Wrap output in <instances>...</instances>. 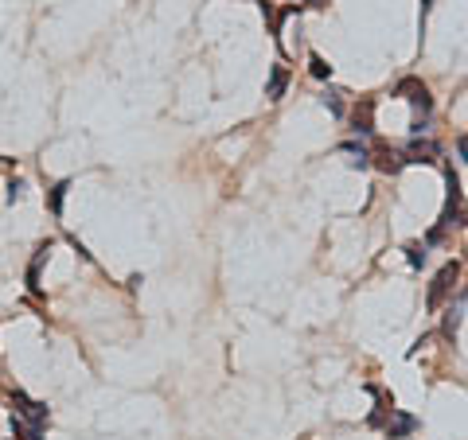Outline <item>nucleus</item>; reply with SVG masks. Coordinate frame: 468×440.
I'll use <instances>...</instances> for the list:
<instances>
[{
    "label": "nucleus",
    "instance_id": "obj_1",
    "mask_svg": "<svg viewBox=\"0 0 468 440\" xmlns=\"http://www.w3.org/2000/svg\"><path fill=\"white\" fill-rule=\"evenodd\" d=\"M456 277H460V262H449V265H445V269H441V273L433 277V285H430V297H425V304H430V308H437V304H441V300L449 297V292H453Z\"/></svg>",
    "mask_w": 468,
    "mask_h": 440
},
{
    "label": "nucleus",
    "instance_id": "obj_2",
    "mask_svg": "<svg viewBox=\"0 0 468 440\" xmlns=\"http://www.w3.org/2000/svg\"><path fill=\"white\" fill-rule=\"evenodd\" d=\"M12 405H16V417H20V421H27V425H36V428L47 425V405H43V402H32L27 393L16 390L12 393Z\"/></svg>",
    "mask_w": 468,
    "mask_h": 440
},
{
    "label": "nucleus",
    "instance_id": "obj_3",
    "mask_svg": "<svg viewBox=\"0 0 468 440\" xmlns=\"http://www.w3.org/2000/svg\"><path fill=\"white\" fill-rule=\"evenodd\" d=\"M394 94H398V97H406L410 106H418L421 113H430V109H433V97H430V90H425V86H421L418 78H402Z\"/></svg>",
    "mask_w": 468,
    "mask_h": 440
},
{
    "label": "nucleus",
    "instance_id": "obj_4",
    "mask_svg": "<svg viewBox=\"0 0 468 440\" xmlns=\"http://www.w3.org/2000/svg\"><path fill=\"white\" fill-rule=\"evenodd\" d=\"M437 156H441V148H437L433 141H421V137H414L402 160H406V164H437Z\"/></svg>",
    "mask_w": 468,
    "mask_h": 440
},
{
    "label": "nucleus",
    "instance_id": "obj_5",
    "mask_svg": "<svg viewBox=\"0 0 468 440\" xmlns=\"http://www.w3.org/2000/svg\"><path fill=\"white\" fill-rule=\"evenodd\" d=\"M390 425H386V437L390 440H402V437H410V432H418V417L414 413H402V409H390Z\"/></svg>",
    "mask_w": 468,
    "mask_h": 440
},
{
    "label": "nucleus",
    "instance_id": "obj_6",
    "mask_svg": "<svg viewBox=\"0 0 468 440\" xmlns=\"http://www.w3.org/2000/svg\"><path fill=\"white\" fill-rule=\"evenodd\" d=\"M351 125H355L359 137H371V132H375V102H359L355 113H351Z\"/></svg>",
    "mask_w": 468,
    "mask_h": 440
},
{
    "label": "nucleus",
    "instance_id": "obj_7",
    "mask_svg": "<svg viewBox=\"0 0 468 440\" xmlns=\"http://www.w3.org/2000/svg\"><path fill=\"white\" fill-rule=\"evenodd\" d=\"M285 86H289V71L285 67H274V71H269V86H265V97H269V102H281Z\"/></svg>",
    "mask_w": 468,
    "mask_h": 440
},
{
    "label": "nucleus",
    "instance_id": "obj_8",
    "mask_svg": "<svg viewBox=\"0 0 468 440\" xmlns=\"http://www.w3.org/2000/svg\"><path fill=\"white\" fill-rule=\"evenodd\" d=\"M460 316H465V292H456L453 308L445 312V335H456V332H460Z\"/></svg>",
    "mask_w": 468,
    "mask_h": 440
},
{
    "label": "nucleus",
    "instance_id": "obj_9",
    "mask_svg": "<svg viewBox=\"0 0 468 440\" xmlns=\"http://www.w3.org/2000/svg\"><path fill=\"white\" fill-rule=\"evenodd\" d=\"M375 156H379V167H383V172H398V167L406 164V160H402V156L394 152V148H379Z\"/></svg>",
    "mask_w": 468,
    "mask_h": 440
},
{
    "label": "nucleus",
    "instance_id": "obj_10",
    "mask_svg": "<svg viewBox=\"0 0 468 440\" xmlns=\"http://www.w3.org/2000/svg\"><path fill=\"white\" fill-rule=\"evenodd\" d=\"M51 253V246H39L36 262H32V269H27V285H32V292H39V265H43V257Z\"/></svg>",
    "mask_w": 468,
    "mask_h": 440
},
{
    "label": "nucleus",
    "instance_id": "obj_11",
    "mask_svg": "<svg viewBox=\"0 0 468 440\" xmlns=\"http://www.w3.org/2000/svg\"><path fill=\"white\" fill-rule=\"evenodd\" d=\"M344 152L355 156V160H351L355 167H367V164H371V152H367V144H344Z\"/></svg>",
    "mask_w": 468,
    "mask_h": 440
},
{
    "label": "nucleus",
    "instance_id": "obj_12",
    "mask_svg": "<svg viewBox=\"0 0 468 440\" xmlns=\"http://www.w3.org/2000/svg\"><path fill=\"white\" fill-rule=\"evenodd\" d=\"M309 71H312V78H320V82H324V78H332V67H328L320 55H312V59H309Z\"/></svg>",
    "mask_w": 468,
    "mask_h": 440
},
{
    "label": "nucleus",
    "instance_id": "obj_13",
    "mask_svg": "<svg viewBox=\"0 0 468 440\" xmlns=\"http://www.w3.org/2000/svg\"><path fill=\"white\" fill-rule=\"evenodd\" d=\"M67 187H71V183H67V179H63V183H55V187H51V214H63V195H67Z\"/></svg>",
    "mask_w": 468,
    "mask_h": 440
},
{
    "label": "nucleus",
    "instance_id": "obj_14",
    "mask_svg": "<svg viewBox=\"0 0 468 440\" xmlns=\"http://www.w3.org/2000/svg\"><path fill=\"white\" fill-rule=\"evenodd\" d=\"M324 106L332 109L336 117H344V94H339V90H328V94H324Z\"/></svg>",
    "mask_w": 468,
    "mask_h": 440
},
{
    "label": "nucleus",
    "instance_id": "obj_15",
    "mask_svg": "<svg viewBox=\"0 0 468 440\" xmlns=\"http://www.w3.org/2000/svg\"><path fill=\"white\" fill-rule=\"evenodd\" d=\"M410 265H414V269H421V265H425V250H421V246H410Z\"/></svg>",
    "mask_w": 468,
    "mask_h": 440
},
{
    "label": "nucleus",
    "instance_id": "obj_16",
    "mask_svg": "<svg viewBox=\"0 0 468 440\" xmlns=\"http://www.w3.org/2000/svg\"><path fill=\"white\" fill-rule=\"evenodd\" d=\"M309 8H324V0H309Z\"/></svg>",
    "mask_w": 468,
    "mask_h": 440
}]
</instances>
